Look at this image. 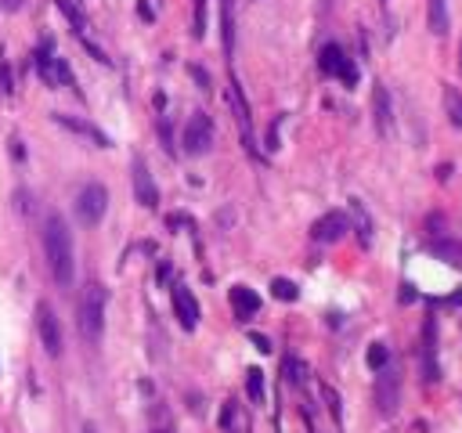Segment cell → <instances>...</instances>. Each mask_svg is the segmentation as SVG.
<instances>
[{
    "mask_svg": "<svg viewBox=\"0 0 462 433\" xmlns=\"http://www.w3.org/2000/svg\"><path fill=\"white\" fill-rule=\"evenodd\" d=\"M365 361L372 372H380V368H387L390 361V351H387V343H368V351H365Z\"/></svg>",
    "mask_w": 462,
    "mask_h": 433,
    "instance_id": "cell-18",
    "label": "cell"
},
{
    "mask_svg": "<svg viewBox=\"0 0 462 433\" xmlns=\"http://www.w3.org/2000/svg\"><path fill=\"white\" fill-rule=\"evenodd\" d=\"M318 69H322L325 76L343 80L347 87H354V83H358V65H354V61L343 54V47H340V43H325V47H322V54H318Z\"/></svg>",
    "mask_w": 462,
    "mask_h": 433,
    "instance_id": "cell-4",
    "label": "cell"
},
{
    "mask_svg": "<svg viewBox=\"0 0 462 433\" xmlns=\"http://www.w3.org/2000/svg\"><path fill=\"white\" fill-rule=\"evenodd\" d=\"M54 123H58V126H66L69 134H76V138H87V141L98 145V148H109V134H105V130H98L94 123H87V119L66 116V112H54Z\"/></svg>",
    "mask_w": 462,
    "mask_h": 433,
    "instance_id": "cell-12",
    "label": "cell"
},
{
    "mask_svg": "<svg viewBox=\"0 0 462 433\" xmlns=\"http://www.w3.org/2000/svg\"><path fill=\"white\" fill-rule=\"evenodd\" d=\"M83 433H98V430H94V426H83Z\"/></svg>",
    "mask_w": 462,
    "mask_h": 433,
    "instance_id": "cell-29",
    "label": "cell"
},
{
    "mask_svg": "<svg viewBox=\"0 0 462 433\" xmlns=\"http://www.w3.org/2000/svg\"><path fill=\"white\" fill-rule=\"evenodd\" d=\"M350 231V221L343 210H329L325 216H318V221L311 224V238L314 242H340V238Z\"/></svg>",
    "mask_w": 462,
    "mask_h": 433,
    "instance_id": "cell-8",
    "label": "cell"
},
{
    "mask_svg": "<svg viewBox=\"0 0 462 433\" xmlns=\"http://www.w3.org/2000/svg\"><path fill=\"white\" fill-rule=\"evenodd\" d=\"M372 116H375V126H380V134H390L394 116H390V94H387V87H383V83H375V91H372Z\"/></svg>",
    "mask_w": 462,
    "mask_h": 433,
    "instance_id": "cell-13",
    "label": "cell"
},
{
    "mask_svg": "<svg viewBox=\"0 0 462 433\" xmlns=\"http://www.w3.org/2000/svg\"><path fill=\"white\" fill-rule=\"evenodd\" d=\"M397 404H401V376H397V368H380V376H375V408H380V416H394Z\"/></svg>",
    "mask_w": 462,
    "mask_h": 433,
    "instance_id": "cell-5",
    "label": "cell"
},
{
    "mask_svg": "<svg viewBox=\"0 0 462 433\" xmlns=\"http://www.w3.org/2000/svg\"><path fill=\"white\" fill-rule=\"evenodd\" d=\"M26 0H0V11H18Z\"/></svg>",
    "mask_w": 462,
    "mask_h": 433,
    "instance_id": "cell-26",
    "label": "cell"
},
{
    "mask_svg": "<svg viewBox=\"0 0 462 433\" xmlns=\"http://www.w3.org/2000/svg\"><path fill=\"white\" fill-rule=\"evenodd\" d=\"M105 303H109V293L98 281H91L80 296V336L87 343H98L105 332Z\"/></svg>",
    "mask_w": 462,
    "mask_h": 433,
    "instance_id": "cell-2",
    "label": "cell"
},
{
    "mask_svg": "<svg viewBox=\"0 0 462 433\" xmlns=\"http://www.w3.org/2000/svg\"><path fill=\"white\" fill-rule=\"evenodd\" d=\"M36 332H40V343H44V351H47L51 358H58V354H61V325H58L54 307H51L47 300H40V303H36Z\"/></svg>",
    "mask_w": 462,
    "mask_h": 433,
    "instance_id": "cell-6",
    "label": "cell"
},
{
    "mask_svg": "<svg viewBox=\"0 0 462 433\" xmlns=\"http://www.w3.org/2000/svg\"><path fill=\"white\" fill-rule=\"evenodd\" d=\"M134 195H137V203L144 206V210H156L159 206V188H156V181H152V173H149V166H144V159H134Z\"/></svg>",
    "mask_w": 462,
    "mask_h": 433,
    "instance_id": "cell-9",
    "label": "cell"
},
{
    "mask_svg": "<svg viewBox=\"0 0 462 433\" xmlns=\"http://www.w3.org/2000/svg\"><path fill=\"white\" fill-rule=\"evenodd\" d=\"M249 343H253L260 354H267V351H271V339H267V336H260V332H249Z\"/></svg>",
    "mask_w": 462,
    "mask_h": 433,
    "instance_id": "cell-25",
    "label": "cell"
},
{
    "mask_svg": "<svg viewBox=\"0 0 462 433\" xmlns=\"http://www.w3.org/2000/svg\"><path fill=\"white\" fill-rule=\"evenodd\" d=\"M105 210H109V191H105V184H98V181L83 184L80 195H76V216H80V224L94 228L101 216H105Z\"/></svg>",
    "mask_w": 462,
    "mask_h": 433,
    "instance_id": "cell-3",
    "label": "cell"
},
{
    "mask_svg": "<svg viewBox=\"0 0 462 433\" xmlns=\"http://www.w3.org/2000/svg\"><path fill=\"white\" fill-rule=\"evenodd\" d=\"M459 73H462V43H459Z\"/></svg>",
    "mask_w": 462,
    "mask_h": 433,
    "instance_id": "cell-28",
    "label": "cell"
},
{
    "mask_svg": "<svg viewBox=\"0 0 462 433\" xmlns=\"http://www.w3.org/2000/svg\"><path fill=\"white\" fill-rule=\"evenodd\" d=\"M44 256H47V267L54 274V281L61 289L73 286L76 278V260H73V235H69V224L61 221V213H47L44 216Z\"/></svg>",
    "mask_w": 462,
    "mask_h": 433,
    "instance_id": "cell-1",
    "label": "cell"
},
{
    "mask_svg": "<svg viewBox=\"0 0 462 433\" xmlns=\"http://www.w3.org/2000/svg\"><path fill=\"white\" fill-rule=\"evenodd\" d=\"M174 318L181 321L184 332H192L199 325V303H195V296H192L188 286H174Z\"/></svg>",
    "mask_w": 462,
    "mask_h": 433,
    "instance_id": "cell-11",
    "label": "cell"
},
{
    "mask_svg": "<svg viewBox=\"0 0 462 433\" xmlns=\"http://www.w3.org/2000/svg\"><path fill=\"white\" fill-rule=\"evenodd\" d=\"M231 307H235L239 321H246V318H253L260 311V296L249 286H235V289H231Z\"/></svg>",
    "mask_w": 462,
    "mask_h": 433,
    "instance_id": "cell-14",
    "label": "cell"
},
{
    "mask_svg": "<svg viewBox=\"0 0 462 433\" xmlns=\"http://www.w3.org/2000/svg\"><path fill=\"white\" fill-rule=\"evenodd\" d=\"M426 22H430L433 36H445L448 33V0H430L426 4Z\"/></svg>",
    "mask_w": 462,
    "mask_h": 433,
    "instance_id": "cell-15",
    "label": "cell"
},
{
    "mask_svg": "<svg viewBox=\"0 0 462 433\" xmlns=\"http://www.w3.org/2000/svg\"><path fill=\"white\" fill-rule=\"evenodd\" d=\"M285 379H289V383H304V365L289 358V361H285Z\"/></svg>",
    "mask_w": 462,
    "mask_h": 433,
    "instance_id": "cell-23",
    "label": "cell"
},
{
    "mask_svg": "<svg viewBox=\"0 0 462 433\" xmlns=\"http://www.w3.org/2000/svg\"><path fill=\"white\" fill-rule=\"evenodd\" d=\"M445 108H448V119L455 126H462V94L455 91V87H445Z\"/></svg>",
    "mask_w": 462,
    "mask_h": 433,
    "instance_id": "cell-20",
    "label": "cell"
},
{
    "mask_svg": "<svg viewBox=\"0 0 462 433\" xmlns=\"http://www.w3.org/2000/svg\"><path fill=\"white\" fill-rule=\"evenodd\" d=\"M430 253L440 256V260H445V264H452V267H462V242H448V238H437V242L430 246Z\"/></svg>",
    "mask_w": 462,
    "mask_h": 433,
    "instance_id": "cell-17",
    "label": "cell"
},
{
    "mask_svg": "<svg viewBox=\"0 0 462 433\" xmlns=\"http://www.w3.org/2000/svg\"><path fill=\"white\" fill-rule=\"evenodd\" d=\"M195 36H202L206 33V0H195V29H192Z\"/></svg>",
    "mask_w": 462,
    "mask_h": 433,
    "instance_id": "cell-24",
    "label": "cell"
},
{
    "mask_svg": "<svg viewBox=\"0 0 462 433\" xmlns=\"http://www.w3.org/2000/svg\"><path fill=\"white\" fill-rule=\"evenodd\" d=\"M192 76H195V80L202 83V91H206V87H209V80H206V73H202V69H192Z\"/></svg>",
    "mask_w": 462,
    "mask_h": 433,
    "instance_id": "cell-27",
    "label": "cell"
},
{
    "mask_svg": "<svg viewBox=\"0 0 462 433\" xmlns=\"http://www.w3.org/2000/svg\"><path fill=\"white\" fill-rule=\"evenodd\" d=\"M246 394H249V401H264V372L260 368H249L246 372Z\"/></svg>",
    "mask_w": 462,
    "mask_h": 433,
    "instance_id": "cell-19",
    "label": "cell"
},
{
    "mask_svg": "<svg viewBox=\"0 0 462 433\" xmlns=\"http://www.w3.org/2000/svg\"><path fill=\"white\" fill-rule=\"evenodd\" d=\"M271 296L292 303V300L300 296V289H297V281H289V278H275V281H271Z\"/></svg>",
    "mask_w": 462,
    "mask_h": 433,
    "instance_id": "cell-21",
    "label": "cell"
},
{
    "mask_svg": "<svg viewBox=\"0 0 462 433\" xmlns=\"http://www.w3.org/2000/svg\"><path fill=\"white\" fill-rule=\"evenodd\" d=\"M209 145H214V123H209L206 112H195L184 126V152L188 156H202V152H209Z\"/></svg>",
    "mask_w": 462,
    "mask_h": 433,
    "instance_id": "cell-7",
    "label": "cell"
},
{
    "mask_svg": "<svg viewBox=\"0 0 462 433\" xmlns=\"http://www.w3.org/2000/svg\"><path fill=\"white\" fill-rule=\"evenodd\" d=\"M54 8H58L61 15H66V18L73 22V29L83 36V29H87V22H83V15H80V8L73 4V0H54Z\"/></svg>",
    "mask_w": 462,
    "mask_h": 433,
    "instance_id": "cell-22",
    "label": "cell"
},
{
    "mask_svg": "<svg viewBox=\"0 0 462 433\" xmlns=\"http://www.w3.org/2000/svg\"><path fill=\"white\" fill-rule=\"evenodd\" d=\"M228 101H231V108H235V119H239V130H242L246 148H249V152H257V145H253V119H249V105H246V98H242V87H239V80H235V76H231Z\"/></svg>",
    "mask_w": 462,
    "mask_h": 433,
    "instance_id": "cell-10",
    "label": "cell"
},
{
    "mask_svg": "<svg viewBox=\"0 0 462 433\" xmlns=\"http://www.w3.org/2000/svg\"><path fill=\"white\" fill-rule=\"evenodd\" d=\"M221 40H224V54L235 51V15H231V0H221Z\"/></svg>",
    "mask_w": 462,
    "mask_h": 433,
    "instance_id": "cell-16",
    "label": "cell"
}]
</instances>
